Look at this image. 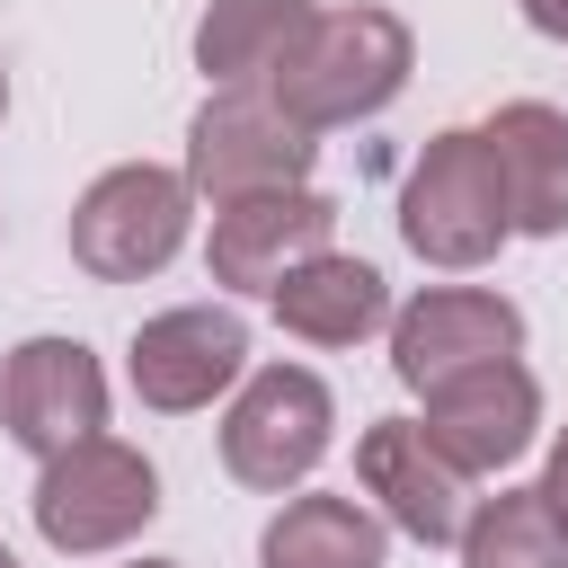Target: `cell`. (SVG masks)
I'll list each match as a JSON object with an SVG mask.
<instances>
[{
    "label": "cell",
    "mask_w": 568,
    "mask_h": 568,
    "mask_svg": "<svg viewBox=\"0 0 568 568\" xmlns=\"http://www.w3.org/2000/svg\"><path fill=\"white\" fill-rule=\"evenodd\" d=\"M417 71V36L399 9H373V0H346V9H320L302 27V44L284 53V71L266 80L311 133H346V124H373Z\"/></svg>",
    "instance_id": "cell-1"
},
{
    "label": "cell",
    "mask_w": 568,
    "mask_h": 568,
    "mask_svg": "<svg viewBox=\"0 0 568 568\" xmlns=\"http://www.w3.org/2000/svg\"><path fill=\"white\" fill-rule=\"evenodd\" d=\"M399 240L426 266H444V275H470V266H488L515 240V213H506V186H497V160H488L479 124H444L408 160V178H399Z\"/></svg>",
    "instance_id": "cell-2"
},
{
    "label": "cell",
    "mask_w": 568,
    "mask_h": 568,
    "mask_svg": "<svg viewBox=\"0 0 568 568\" xmlns=\"http://www.w3.org/2000/svg\"><path fill=\"white\" fill-rule=\"evenodd\" d=\"M27 515H36L44 550H62V559H106V550H124V541L151 532V515H160V470H151V453L124 444V435H80V444H62L53 462H36Z\"/></svg>",
    "instance_id": "cell-3"
},
{
    "label": "cell",
    "mask_w": 568,
    "mask_h": 568,
    "mask_svg": "<svg viewBox=\"0 0 568 568\" xmlns=\"http://www.w3.org/2000/svg\"><path fill=\"white\" fill-rule=\"evenodd\" d=\"M195 204H204V195L186 186V169L115 160V169H98V178L80 186V204H71V266L98 275V284H142V275H160V266L186 248Z\"/></svg>",
    "instance_id": "cell-4"
},
{
    "label": "cell",
    "mask_w": 568,
    "mask_h": 568,
    "mask_svg": "<svg viewBox=\"0 0 568 568\" xmlns=\"http://www.w3.org/2000/svg\"><path fill=\"white\" fill-rule=\"evenodd\" d=\"M186 186L204 204H240V195H275V186H311L320 169V133L275 98V89H213L186 124Z\"/></svg>",
    "instance_id": "cell-5"
},
{
    "label": "cell",
    "mask_w": 568,
    "mask_h": 568,
    "mask_svg": "<svg viewBox=\"0 0 568 568\" xmlns=\"http://www.w3.org/2000/svg\"><path fill=\"white\" fill-rule=\"evenodd\" d=\"M337 444V390L311 364H257L240 373L231 408H222V470L257 497L302 488Z\"/></svg>",
    "instance_id": "cell-6"
},
{
    "label": "cell",
    "mask_w": 568,
    "mask_h": 568,
    "mask_svg": "<svg viewBox=\"0 0 568 568\" xmlns=\"http://www.w3.org/2000/svg\"><path fill=\"white\" fill-rule=\"evenodd\" d=\"M248 373V320L231 302H178V311H151L124 346V382L142 408L160 417H195L213 408L222 390H240Z\"/></svg>",
    "instance_id": "cell-7"
},
{
    "label": "cell",
    "mask_w": 568,
    "mask_h": 568,
    "mask_svg": "<svg viewBox=\"0 0 568 568\" xmlns=\"http://www.w3.org/2000/svg\"><path fill=\"white\" fill-rule=\"evenodd\" d=\"M355 479L382 506V524L408 532V541H426V550H453L462 524H470V506H479L470 497V470H453L417 417H373L355 435Z\"/></svg>",
    "instance_id": "cell-8"
},
{
    "label": "cell",
    "mask_w": 568,
    "mask_h": 568,
    "mask_svg": "<svg viewBox=\"0 0 568 568\" xmlns=\"http://www.w3.org/2000/svg\"><path fill=\"white\" fill-rule=\"evenodd\" d=\"M0 435L53 462L80 435H106V364L80 337H27L0 355Z\"/></svg>",
    "instance_id": "cell-9"
},
{
    "label": "cell",
    "mask_w": 568,
    "mask_h": 568,
    "mask_svg": "<svg viewBox=\"0 0 568 568\" xmlns=\"http://www.w3.org/2000/svg\"><path fill=\"white\" fill-rule=\"evenodd\" d=\"M426 399V435H435V453L453 462V470H470V479H497L506 462H524L532 453V435H541V382L515 364V355H497V364H470V373H453V382H435V390H417Z\"/></svg>",
    "instance_id": "cell-10"
},
{
    "label": "cell",
    "mask_w": 568,
    "mask_h": 568,
    "mask_svg": "<svg viewBox=\"0 0 568 568\" xmlns=\"http://www.w3.org/2000/svg\"><path fill=\"white\" fill-rule=\"evenodd\" d=\"M497 355H524V311L488 284H426L417 302L390 311V373L408 390H435Z\"/></svg>",
    "instance_id": "cell-11"
},
{
    "label": "cell",
    "mask_w": 568,
    "mask_h": 568,
    "mask_svg": "<svg viewBox=\"0 0 568 568\" xmlns=\"http://www.w3.org/2000/svg\"><path fill=\"white\" fill-rule=\"evenodd\" d=\"M337 231V204L320 186H275V195H240V204H213V231H204V266L222 293H275L302 257H320Z\"/></svg>",
    "instance_id": "cell-12"
},
{
    "label": "cell",
    "mask_w": 568,
    "mask_h": 568,
    "mask_svg": "<svg viewBox=\"0 0 568 568\" xmlns=\"http://www.w3.org/2000/svg\"><path fill=\"white\" fill-rule=\"evenodd\" d=\"M479 133H488V160H497L515 240H559V231H568V106H550V98H506Z\"/></svg>",
    "instance_id": "cell-13"
},
{
    "label": "cell",
    "mask_w": 568,
    "mask_h": 568,
    "mask_svg": "<svg viewBox=\"0 0 568 568\" xmlns=\"http://www.w3.org/2000/svg\"><path fill=\"white\" fill-rule=\"evenodd\" d=\"M266 302H275V328L302 337V346H364L373 328H390V284H382V266H364V257H346V248L302 257Z\"/></svg>",
    "instance_id": "cell-14"
},
{
    "label": "cell",
    "mask_w": 568,
    "mask_h": 568,
    "mask_svg": "<svg viewBox=\"0 0 568 568\" xmlns=\"http://www.w3.org/2000/svg\"><path fill=\"white\" fill-rule=\"evenodd\" d=\"M390 559V524L364 497L337 488H302L266 515L257 532V568H382Z\"/></svg>",
    "instance_id": "cell-15"
},
{
    "label": "cell",
    "mask_w": 568,
    "mask_h": 568,
    "mask_svg": "<svg viewBox=\"0 0 568 568\" xmlns=\"http://www.w3.org/2000/svg\"><path fill=\"white\" fill-rule=\"evenodd\" d=\"M311 18H320V0H213L195 18V71L213 89H266Z\"/></svg>",
    "instance_id": "cell-16"
},
{
    "label": "cell",
    "mask_w": 568,
    "mask_h": 568,
    "mask_svg": "<svg viewBox=\"0 0 568 568\" xmlns=\"http://www.w3.org/2000/svg\"><path fill=\"white\" fill-rule=\"evenodd\" d=\"M462 568H568V524L541 488H497L462 524Z\"/></svg>",
    "instance_id": "cell-17"
},
{
    "label": "cell",
    "mask_w": 568,
    "mask_h": 568,
    "mask_svg": "<svg viewBox=\"0 0 568 568\" xmlns=\"http://www.w3.org/2000/svg\"><path fill=\"white\" fill-rule=\"evenodd\" d=\"M541 497L559 506V524H568V426L550 435V462H541Z\"/></svg>",
    "instance_id": "cell-18"
},
{
    "label": "cell",
    "mask_w": 568,
    "mask_h": 568,
    "mask_svg": "<svg viewBox=\"0 0 568 568\" xmlns=\"http://www.w3.org/2000/svg\"><path fill=\"white\" fill-rule=\"evenodd\" d=\"M515 9H524V27H532V36L568 44V0H515Z\"/></svg>",
    "instance_id": "cell-19"
},
{
    "label": "cell",
    "mask_w": 568,
    "mask_h": 568,
    "mask_svg": "<svg viewBox=\"0 0 568 568\" xmlns=\"http://www.w3.org/2000/svg\"><path fill=\"white\" fill-rule=\"evenodd\" d=\"M0 124H9V71H0Z\"/></svg>",
    "instance_id": "cell-20"
},
{
    "label": "cell",
    "mask_w": 568,
    "mask_h": 568,
    "mask_svg": "<svg viewBox=\"0 0 568 568\" xmlns=\"http://www.w3.org/2000/svg\"><path fill=\"white\" fill-rule=\"evenodd\" d=\"M124 568H178V559H124Z\"/></svg>",
    "instance_id": "cell-21"
},
{
    "label": "cell",
    "mask_w": 568,
    "mask_h": 568,
    "mask_svg": "<svg viewBox=\"0 0 568 568\" xmlns=\"http://www.w3.org/2000/svg\"><path fill=\"white\" fill-rule=\"evenodd\" d=\"M0 568H18V550H9V541H0Z\"/></svg>",
    "instance_id": "cell-22"
}]
</instances>
